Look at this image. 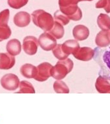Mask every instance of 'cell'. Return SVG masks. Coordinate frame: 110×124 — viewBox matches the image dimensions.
<instances>
[{
	"instance_id": "603a6c76",
	"label": "cell",
	"mask_w": 110,
	"mask_h": 124,
	"mask_svg": "<svg viewBox=\"0 0 110 124\" xmlns=\"http://www.w3.org/2000/svg\"><path fill=\"white\" fill-rule=\"evenodd\" d=\"M52 54H54V57L58 60H64L67 59L68 56H67L65 53H64V50L62 49V44L57 45L52 50Z\"/></svg>"
},
{
	"instance_id": "ba28073f",
	"label": "cell",
	"mask_w": 110,
	"mask_h": 124,
	"mask_svg": "<svg viewBox=\"0 0 110 124\" xmlns=\"http://www.w3.org/2000/svg\"><path fill=\"white\" fill-rule=\"evenodd\" d=\"M95 51L90 47L83 46L80 48L76 53L73 54V56L76 59L83 62H88L94 57Z\"/></svg>"
},
{
	"instance_id": "83f0119b",
	"label": "cell",
	"mask_w": 110,
	"mask_h": 124,
	"mask_svg": "<svg viewBox=\"0 0 110 124\" xmlns=\"http://www.w3.org/2000/svg\"><path fill=\"white\" fill-rule=\"evenodd\" d=\"M86 1H93V0H86Z\"/></svg>"
},
{
	"instance_id": "9c48e42d",
	"label": "cell",
	"mask_w": 110,
	"mask_h": 124,
	"mask_svg": "<svg viewBox=\"0 0 110 124\" xmlns=\"http://www.w3.org/2000/svg\"><path fill=\"white\" fill-rule=\"evenodd\" d=\"M14 23L18 27H25L31 23V15L25 11L17 12L14 16Z\"/></svg>"
},
{
	"instance_id": "44dd1931",
	"label": "cell",
	"mask_w": 110,
	"mask_h": 124,
	"mask_svg": "<svg viewBox=\"0 0 110 124\" xmlns=\"http://www.w3.org/2000/svg\"><path fill=\"white\" fill-rule=\"evenodd\" d=\"M54 21H56V22L60 23L63 26L68 25L70 21V19L64 13H62L60 10H56L54 12Z\"/></svg>"
},
{
	"instance_id": "5bb4252c",
	"label": "cell",
	"mask_w": 110,
	"mask_h": 124,
	"mask_svg": "<svg viewBox=\"0 0 110 124\" xmlns=\"http://www.w3.org/2000/svg\"><path fill=\"white\" fill-rule=\"evenodd\" d=\"M62 47L64 53L68 56L70 54L73 55L80 48L78 42L74 39H69L65 41L63 44H62Z\"/></svg>"
},
{
	"instance_id": "d6986e66",
	"label": "cell",
	"mask_w": 110,
	"mask_h": 124,
	"mask_svg": "<svg viewBox=\"0 0 110 124\" xmlns=\"http://www.w3.org/2000/svg\"><path fill=\"white\" fill-rule=\"evenodd\" d=\"M19 88V91L16 93H35V89L32 83L26 80L20 81Z\"/></svg>"
},
{
	"instance_id": "277c9868",
	"label": "cell",
	"mask_w": 110,
	"mask_h": 124,
	"mask_svg": "<svg viewBox=\"0 0 110 124\" xmlns=\"http://www.w3.org/2000/svg\"><path fill=\"white\" fill-rule=\"evenodd\" d=\"M39 45L43 50L50 51L57 45L56 39L49 32H45L38 38Z\"/></svg>"
},
{
	"instance_id": "8fae6325",
	"label": "cell",
	"mask_w": 110,
	"mask_h": 124,
	"mask_svg": "<svg viewBox=\"0 0 110 124\" xmlns=\"http://www.w3.org/2000/svg\"><path fill=\"white\" fill-rule=\"evenodd\" d=\"M73 35L76 40H85L89 37V30L85 25H78L73 28Z\"/></svg>"
},
{
	"instance_id": "2e32d148",
	"label": "cell",
	"mask_w": 110,
	"mask_h": 124,
	"mask_svg": "<svg viewBox=\"0 0 110 124\" xmlns=\"http://www.w3.org/2000/svg\"><path fill=\"white\" fill-rule=\"evenodd\" d=\"M37 67H35L32 64L25 63L20 68V72L23 77L26 78H34L37 74Z\"/></svg>"
},
{
	"instance_id": "ffe728a7",
	"label": "cell",
	"mask_w": 110,
	"mask_h": 124,
	"mask_svg": "<svg viewBox=\"0 0 110 124\" xmlns=\"http://www.w3.org/2000/svg\"><path fill=\"white\" fill-rule=\"evenodd\" d=\"M53 89L56 93H69V89L66 83L61 80H56L53 84Z\"/></svg>"
},
{
	"instance_id": "3957f363",
	"label": "cell",
	"mask_w": 110,
	"mask_h": 124,
	"mask_svg": "<svg viewBox=\"0 0 110 124\" xmlns=\"http://www.w3.org/2000/svg\"><path fill=\"white\" fill-rule=\"evenodd\" d=\"M1 87L7 91H15L19 87L20 81L17 76L12 73L6 74L0 79Z\"/></svg>"
},
{
	"instance_id": "7402d4cb",
	"label": "cell",
	"mask_w": 110,
	"mask_h": 124,
	"mask_svg": "<svg viewBox=\"0 0 110 124\" xmlns=\"http://www.w3.org/2000/svg\"><path fill=\"white\" fill-rule=\"evenodd\" d=\"M12 34V31L8 25L0 26V42L9 38Z\"/></svg>"
},
{
	"instance_id": "5b68a950",
	"label": "cell",
	"mask_w": 110,
	"mask_h": 124,
	"mask_svg": "<svg viewBox=\"0 0 110 124\" xmlns=\"http://www.w3.org/2000/svg\"><path fill=\"white\" fill-rule=\"evenodd\" d=\"M38 45V39L36 37L28 36L23 39L22 47L24 52L29 56H33L36 54Z\"/></svg>"
},
{
	"instance_id": "6da1fadb",
	"label": "cell",
	"mask_w": 110,
	"mask_h": 124,
	"mask_svg": "<svg viewBox=\"0 0 110 124\" xmlns=\"http://www.w3.org/2000/svg\"><path fill=\"white\" fill-rule=\"evenodd\" d=\"M31 16L33 23L45 32L50 31L54 26V17L51 14L43 10L39 9L34 10Z\"/></svg>"
},
{
	"instance_id": "7a4b0ae2",
	"label": "cell",
	"mask_w": 110,
	"mask_h": 124,
	"mask_svg": "<svg viewBox=\"0 0 110 124\" xmlns=\"http://www.w3.org/2000/svg\"><path fill=\"white\" fill-rule=\"evenodd\" d=\"M73 67V62L69 58L60 60L51 69V76L57 80H61L71 72Z\"/></svg>"
},
{
	"instance_id": "4316f807",
	"label": "cell",
	"mask_w": 110,
	"mask_h": 124,
	"mask_svg": "<svg viewBox=\"0 0 110 124\" xmlns=\"http://www.w3.org/2000/svg\"><path fill=\"white\" fill-rule=\"evenodd\" d=\"M103 60L106 64L107 67L110 69V48L108 51H106L103 55Z\"/></svg>"
},
{
	"instance_id": "9a60e30c",
	"label": "cell",
	"mask_w": 110,
	"mask_h": 124,
	"mask_svg": "<svg viewBox=\"0 0 110 124\" xmlns=\"http://www.w3.org/2000/svg\"><path fill=\"white\" fill-rule=\"evenodd\" d=\"M95 43L99 47H106L110 45V32L102 31L97 34Z\"/></svg>"
},
{
	"instance_id": "8992f818",
	"label": "cell",
	"mask_w": 110,
	"mask_h": 124,
	"mask_svg": "<svg viewBox=\"0 0 110 124\" xmlns=\"http://www.w3.org/2000/svg\"><path fill=\"white\" fill-rule=\"evenodd\" d=\"M60 10L64 13L69 19L73 21H79L82 17L81 9L77 5H70L60 7Z\"/></svg>"
},
{
	"instance_id": "484cf974",
	"label": "cell",
	"mask_w": 110,
	"mask_h": 124,
	"mask_svg": "<svg viewBox=\"0 0 110 124\" xmlns=\"http://www.w3.org/2000/svg\"><path fill=\"white\" fill-rule=\"evenodd\" d=\"M97 8H104L107 13H110V0H99L95 4Z\"/></svg>"
},
{
	"instance_id": "cb8c5ba5",
	"label": "cell",
	"mask_w": 110,
	"mask_h": 124,
	"mask_svg": "<svg viewBox=\"0 0 110 124\" xmlns=\"http://www.w3.org/2000/svg\"><path fill=\"white\" fill-rule=\"evenodd\" d=\"M29 0H7V3L10 7L14 9H19L26 5Z\"/></svg>"
},
{
	"instance_id": "4fadbf2b",
	"label": "cell",
	"mask_w": 110,
	"mask_h": 124,
	"mask_svg": "<svg viewBox=\"0 0 110 124\" xmlns=\"http://www.w3.org/2000/svg\"><path fill=\"white\" fill-rule=\"evenodd\" d=\"M7 52L12 56L19 55L21 51V44L17 39H12L9 40L6 45Z\"/></svg>"
},
{
	"instance_id": "d4e9b609",
	"label": "cell",
	"mask_w": 110,
	"mask_h": 124,
	"mask_svg": "<svg viewBox=\"0 0 110 124\" xmlns=\"http://www.w3.org/2000/svg\"><path fill=\"white\" fill-rule=\"evenodd\" d=\"M10 17V10L5 9L0 12V26L8 25V22Z\"/></svg>"
},
{
	"instance_id": "7c38bea8",
	"label": "cell",
	"mask_w": 110,
	"mask_h": 124,
	"mask_svg": "<svg viewBox=\"0 0 110 124\" xmlns=\"http://www.w3.org/2000/svg\"><path fill=\"white\" fill-rule=\"evenodd\" d=\"M95 88L99 93H110V78L98 77L95 83Z\"/></svg>"
},
{
	"instance_id": "30bf717a",
	"label": "cell",
	"mask_w": 110,
	"mask_h": 124,
	"mask_svg": "<svg viewBox=\"0 0 110 124\" xmlns=\"http://www.w3.org/2000/svg\"><path fill=\"white\" fill-rule=\"evenodd\" d=\"M16 63L14 56L8 52L0 53V70H8L13 67Z\"/></svg>"
},
{
	"instance_id": "e0dca14e",
	"label": "cell",
	"mask_w": 110,
	"mask_h": 124,
	"mask_svg": "<svg viewBox=\"0 0 110 124\" xmlns=\"http://www.w3.org/2000/svg\"><path fill=\"white\" fill-rule=\"evenodd\" d=\"M97 24L102 31H109L110 30V17L108 14H100L97 17Z\"/></svg>"
},
{
	"instance_id": "52a82bcc",
	"label": "cell",
	"mask_w": 110,
	"mask_h": 124,
	"mask_svg": "<svg viewBox=\"0 0 110 124\" xmlns=\"http://www.w3.org/2000/svg\"><path fill=\"white\" fill-rule=\"evenodd\" d=\"M53 66L47 62H43L37 67V74L34 78L38 81H45L51 76V69Z\"/></svg>"
},
{
	"instance_id": "ac0fdd59",
	"label": "cell",
	"mask_w": 110,
	"mask_h": 124,
	"mask_svg": "<svg viewBox=\"0 0 110 124\" xmlns=\"http://www.w3.org/2000/svg\"><path fill=\"white\" fill-rule=\"evenodd\" d=\"M49 32L50 33L54 38L59 39L63 38V36H64L65 30H64L63 25L56 21H54V26L50 31H49Z\"/></svg>"
}]
</instances>
